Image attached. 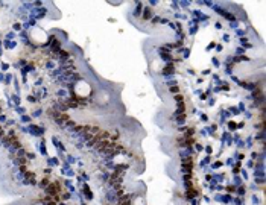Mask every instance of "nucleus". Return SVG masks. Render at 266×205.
Listing matches in <instances>:
<instances>
[{"label":"nucleus","instance_id":"obj_1","mask_svg":"<svg viewBox=\"0 0 266 205\" xmlns=\"http://www.w3.org/2000/svg\"><path fill=\"white\" fill-rule=\"evenodd\" d=\"M173 66H172V64H167V66L166 67H164V73H173Z\"/></svg>","mask_w":266,"mask_h":205},{"label":"nucleus","instance_id":"obj_2","mask_svg":"<svg viewBox=\"0 0 266 205\" xmlns=\"http://www.w3.org/2000/svg\"><path fill=\"white\" fill-rule=\"evenodd\" d=\"M152 17V12H151V9H145V12H143V18H151Z\"/></svg>","mask_w":266,"mask_h":205},{"label":"nucleus","instance_id":"obj_3","mask_svg":"<svg viewBox=\"0 0 266 205\" xmlns=\"http://www.w3.org/2000/svg\"><path fill=\"white\" fill-rule=\"evenodd\" d=\"M175 100H177L178 104H179V102H183V100H184V97H183L181 94H177V96H175Z\"/></svg>","mask_w":266,"mask_h":205},{"label":"nucleus","instance_id":"obj_4","mask_svg":"<svg viewBox=\"0 0 266 205\" xmlns=\"http://www.w3.org/2000/svg\"><path fill=\"white\" fill-rule=\"evenodd\" d=\"M185 120V114L183 112V114H178V122H184Z\"/></svg>","mask_w":266,"mask_h":205},{"label":"nucleus","instance_id":"obj_5","mask_svg":"<svg viewBox=\"0 0 266 205\" xmlns=\"http://www.w3.org/2000/svg\"><path fill=\"white\" fill-rule=\"evenodd\" d=\"M170 91H173V93H177V91H178V87H172V88H170Z\"/></svg>","mask_w":266,"mask_h":205}]
</instances>
